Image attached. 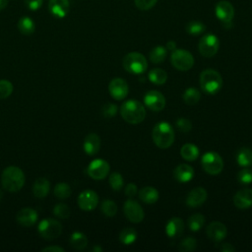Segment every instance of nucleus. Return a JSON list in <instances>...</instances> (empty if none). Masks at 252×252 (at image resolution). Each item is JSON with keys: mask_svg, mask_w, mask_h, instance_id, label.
Here are the masks:
<instances>
[{"mask_svg": "<svg viewBox=\"0 0 252 252\" xmlns=\"http://www.w3.org/2000/svg\"><path fill=\"white\" fill-rule=\"evenodd\" d=\"M16 220L19 224L22 226H32L37 220V213L34 209L32 208H23L21 209L16 216Z\"/></svg>", "mask_w": 252, "mask_h": 252, "instance_id": "a211bd4d", "label": "nucleus"}, {"mask_svg": "<svg viewBox=\"0 0 252 252\" xmlns=\"http://www.w3.org/2000/svg\"><path fill=\"white\" fill-rule=\"evenodd\" d=\"M120 114L126 122L130 124H139L146 117V109L138 100L129 99L122 103Z\"/></svg>", "mask_w": 252, "mask_h": 252, "instance_id": "f03ea898", "label": "nucleus"}, {"mask_svg": "<svg viewBox=\"0 0 252 252\" xmlns=\"http://www.w3.org/2000/svg\"><path fill=\"white\" fill-rule=\"evenodd\" d=\"M173 175L177 181L181 183H186L194 177V168L189 164L182 163L175 167Z\"/></svg>", "mask_w": 252, "mask_h": 252, "instance_id": "5701e85b", "label": "nucleus"}, {"mask_svg": "<svg viewBox=\"0 0 252 252\" xmlns=\"http://www.w3.org/2000/svg\"><path fill=\"white\" fill-rule=\"evenodd\" d=\"M174 130L172 126L165 122H159L156 124L152 132V138L154 143L159 149H167L174 142Z\"/></svg>", "mask_w": 252, "mask_h": 252, "instance_id": "7ed1b4c3", "label": "nucleus"}, {"mask_svg": "<svg viewBox=\"0 0 252 252\" xmlns=\"http://www.w3.org/2000/svg\"><path fill=\"white\" fill-rule=\"evenodd\" d=\"M207 191L203 187H196L192 189L186 197V205L189 208H198L202 206L207 199Z\"/></svg>", "mask_w": 252, "mask_h": 252, "instance_id": "dca6fc26", "label": "nucleus"}, {"mask_svg": "<svg viewBox=\"0 0 252 252\" xmlns=\"http://www.w3.org/2000/svg\"><path fill=\"white\" fill-rule=\"evenodd\" d=\"M117 113V106L114 103L107 102L102 107V115L106 118H111Z\"/></svg>", "mask_w": 252, "mask_h": 252, "instance_id": "a18cd8bd", "label": "nucleus"}, {"mask_svg": "<svg viewBox=\"0 0 252 252\" xmlns=\"http://www.w3.org/2000/svg\"><path fill=\"white\" fill-rule=\"evenodd\" d=\"M199 83L204 93L208 94H217L222 87V79L220 74L215 69H205L200 74Z\"/></svg>", "mask_w": 252, "mask_h": 252, "instance_id": "20e7f679", "label": "nucleus"}, {"mask_svg": "<svg viewBox=\"0 0 252 252\" xmlns=\"http://www.w3.org/2000/svg\"><path fill=\"white\" fill-rule=\"evenodd\" d=\"M54 195L58 199H67L71 195V188L65 182H60L54 187Z\"/></svg>", "mask_w": 252, "mask_h": 252, "instance_id": "c9c22d12", "label": "nucleus"}, {"mask_svg": "<svg viewBox=\"0 0 252 252\" xmlns=\"http://www.w3.org/2000/svg\"><path fill=\"white\" fill-rule=\"evenodd\" d=\"M42 252H64V248L59 246H48L41 250Z\"/></svg>", "mask_w": 252, "mask_h": 252, "instance_id": "8fccbe9b", "label": "nucleus"}, {"mask_svg": "<svg viewBox=\"0 0 252 252\" xmlns=\"http://www.w3.org/2000/svg\"><path fill=\"white\" fill-rule=\"evenodd\" d=\"M233 204L238 209H248L252 206V189L239 190L233 197Z\"/></svg>", "mask_w": 252, "mask_h": 252, "instance_id": "412c9836", "label": "nucleus"}, {"mask_svg": "<svg viewBox=\"0 0 252 252\" xmlns=\"http://www.w3.org/2000/svg\"><path fill=\"white\" fill-rule=\"evenodd\" d=\"M137 186L134 183H128L125 187V195L129 198L134 197L137 194Z\"/></svg>", "mask_w": 252, "mask_h": 252, "instance_id": "de8ad7c7", "label": "nucleus"}, {"mask_svg": "<svg viewBox=\"0 0 252 252\" xmlns=\"http://www.w3.org/2000/svg\"><path fill=\"white\" fill-rule=\"evenodd\" d=\"M84 151L89 156H94L100 148V139L95 133H90L84 140Z\"/></svg>", "mask_w": 252, "mask_h": 252, "instance_id": "4be33fe9", "label": "nucleus"}, {"mask_svg": "<svg viewBox=\"0 0 252 252\" xmlns=\"http://www.w3.org/2000/svg\"><path fill=\"white\" fill-rule=\"evenodd\" d=\"M197 247V240L194 237L187 236L178 245V250L180 252H188V251H194Z\"/></svg>", "mask_w": 252, "mask_h": 252, "instance_id": "e433bc0d", "label": "nucleus"}, {"mask_svg": "<svg viewBox=\"0 0 252 252\" xmlns=\"http://www.w3.org/2000/svg\"><path fill=\"white\" fill-rule=\"evenodd\" d=\"M123 211L126 218L134 223L141 222L144 220V217H145L144 210L140 206V204L134 200H131V199L127 200L124 203Z\"/></svg>", "mask_w": 252, "mask_h": 252, "instance_id": "9b49d317", "label": "nucleus"}, {"mask_svg": "<svg viewBox=\"0 0 252 252\" xmlns=\"http://www.w3.org/2000/svg\"><path fill=\"white\" fill-rule=\"evenodd\" d=\"M100 210L106 217H113L117 213V205L111 200H104L101 203Z\"/></svg>", "mask_w": 252, "mask_h": 252, "instance_id": "4c0bfd02", "label": "nucleus"}, {"mask_svg": "<svg viewBox=\"0 0 252 252\" xmlns=\"http://www.w3.org/2000/svg\"><path fill=\"white\" fill-rule=\"evenodd\" d=\"M69 0H49L48 10L56 18H64L69 12Z\"/></svg>", "mask_w": 252, "mask_h": 252, "instance_id": "6ab92c4d", "label": "nucleus"}, {"mask_svg": "<svg viewBox=\"0 0 252 252\" xmlns=\"http://www.w3.org/2000/svg\"><path fill=\"white\" fill-rule=\"evenodd\" d=\"M157 2L158 0H134L135 6L142 11L150 10L157 4Z\"/></svg>", "mask_w": 252, "mask_h": 252, "instance_id": "c03bdc74", "label": "nucleus"}, {"mask_svg": "<svg viewBox=\"0 0 252 252\" xmlns=\"http://www.w3.org/2000/svg\"><path fill=\"white\" fill-rule=\"evenodd\" d=\"M122 65L127 72L134 75L143 74L148 68L147 59L140 52L127 53L123 58Z\"/></svg>", "mask_w": 252, "mask_h": 252, "instance_id": "39448f33", "label": "nucleus"}, {"mask_svg": "<svg viewBox=\"0 0 252 252\" xmlns=\"http://www.w3.org/2000/svg\"><path fill=\"white\" fill-rule=\"evenodd\" d=\"M53 214L59 219H68L71 214V210L68 205L64 203H59L53 208Z\"/></svg>", "mask_w": 252, "mask_h": 252, "instance_id": "ea45409f", "label": "nucleus"}, {"mask_svg": "<svg viewBox=\"0 0 252 252\" xmlns=\"http://www.w3.org/2000/svg\"><path fill=\"white\" fill-rule=\"evenodd\" d=\"M109 163L101 158L94 159L90 162L87 172L89 176L94 180H101L104 179L107 174L109 173Z\"/></svg>", "mask_w": 252, "mask_h": 252, "instance_id": "9d476101", "label": "nucleus"}, {"mask_svg": "<svg viewBox=\"0 0 252 252\" xmlns=\"http://www.w3.org/2000/svg\"><path fill=\"white\" fill-rule=\"evenodd\" d=\"M205 223V217L201 214H194L187 220L188 227L191 231H198Z\"/></svg>", "mask_w": 252, "mask_h": 252, "instance_id": "72a5a7b5", "label": "nucleus"}, {"mask_svg": "<svg viewBox=\"0 0 252 252\" xmlns=\"http://www.w3.org/2000/svg\"><path fill=\"white\" fill-rule=\"evenodd\" d=\"M215 13L217 18L224 25L230 24L234 17V8L228 1H220L215 7Z\"/></svg>", "mask_w": 252, "mask_h": 252, "instance_id": "2eb2a0df", "label": "nucleus"}, {"mask_svg": "<svg viewBox=\"0 0 252 252\" xmlns=\"http://www.w3.org/2000/svg\"><path fill=\"white\" fill-rule=\"evenodd\" d=\"M49 188H50L49 181L44 177H39L33 183L32 192L36 198L43 199L48 194Z\"/></svg>", "mask_w": 252, "mask_h": 252, "instance_id": "b1692460", "label": "nucleus"}, {"mask_svg": "<svg viewBox=\"0 0 252 252\" xmlns=\"http://www.w3.org/2000/svg\"><path fill=\"white\" fill-rule=\"evenodd\" d=\"M2 196H3V192L0 190V200H1V198H2Z\"/></svg>", "mask_w": 252, "mask_h": 252, "instance_id": "5fc2aeb1", "label": "nucleus"}, {"mask_svg": "<svg viewBox=\"0 0 252 252\" xmlns=\"http://www.w3.org/2000/svg\"><path fill=\"white\" fill-rule=\"evenodd\" d=\"M145 105L153 111H160L165 106V98L158 91H149L144 95Z\"/></svg>", "mask_w": 252, "mask_h": 252, "instance_id": "f8f14e48", "label": "nucleus"}, {"mask_svg": "<svg viewBox=\"0 0 252 252\" xmlns=\"http://www.w3.org/2000/svg\"><path fill=\"white\" fill-rule=\"evenodd\" d=\"M180 155L185 160L193 161L199 157V150L195 145L187 143L181 147Z\"/></svg>", "mask_w": 252, "mask_h": 252, "instance_id": "a878e982", "label": "nucleus"}, {"mask_svg": "<svg viewBox=\"0 0 252 252\" xmlns=\"http://www.w3.org/2000/svg\"><path fill=\"white\" fill-rule=\"evenodd\" d=\"M77 202L83 211H93L98 204V196L94 190L86 189L80 193Z\"/></svg>", "mask_w": 252, "mask_h": 252, "instance_id": "ddd939ff", "label": "nucleus"}, {"mask_svg": "<svg viewBox=\"0 0 252 252\" xmlns=\"http://www.w3.org/2000/svg\"><path fill=\"white\" fill-rule=\"evenodd\" d=\"M236 161L240 166L247 167L252 164V150L249 148H241L237 152Z\"/></svg>", "mask_w": 252, "mask_h": 252, "instance_id": "7c9ffc66", "label": "nucleus"}, {"mask_svg": "<svg viewBox=\"0 0 252 252\" xmlns=\"http://www.w3.org/2000/svg\"><path fill=\"white\" fill-rule=\"evenodd\" d=\"M69 242L74 249L83 250L88 245V238L84 233L80 231H75L72 233Z\"/></svg>", "mask_w": 252, "mask_h": 252, "instance_id": "cd10ccee", "label": "nucleus"}, {"mask_svg": "<svg viewBox=\"0 0 252 252\" xmlns=\"http://www.w3.org/2000/svg\"><path fill=\"white\" fill-rule=\"evenodd\" d=\"M37 231L44 239L51 240L57 238L61 234L62 225L54 219H43L38 223Z\"/></svg>", "mask_w": 252, "mask_h": 252, "instance_id": "6e6552de", "label": "nucleus"}, {"mask_svg": "<svg viewBox=\"0 0 252 252\" xmlns=\"http://www.w3.org/2000/svg\"><path fill=\"white\" fill-rule=\"evenodd\" d=\"M201 164L203 169L211 175L220 173L223 168V160L216 152H208L204 154L201 159Z\"/></svg>", "mask_w": 252, "mask_h": 252, "instance_id": "423d86ee", "label": "nucleus"}, {"mask_svg": "<svg viewBox=\"0 0 252 252\" xmlns=\"http://www.w3.org/2000/svg\"><path fill=\"white\" fill-rule=\"evenodd\" d=\"M184 230V221L182 219L174 217L171 218L165 225V233L169 238H176L181 236Z\"/></svg>", "mask_w": 252, "mask_h": 252, "instance_id": "aec40b11", "label": "nucleus"}, {"mask_svg": "<svg viewBox=\"0 0 252 252\" xmlns=\"http://www.w3.org/2000/svg\"><path fill=\"white\" fill-rule=\"evenodd\" d=\"M18 29L21 32V33H23L25 35H30V34L33 33V32L35 30V25H34V22L32 21V19L25 16L19 20Z\"/></svg>", "mask_w": 252, "mask_h": 252, "instance_id": "c756f323", "label": "nucleus"}, {"mask_svg": "<svg viewBox=\"0 0 252 252\" xmlns=\"http://www.w3.org/2000/svg\"><path fill=\"white\" fill-rule=\"evenodd\" d=\"M8 5V0H0V11L4 10Z\"/></svg>", "mask_w": 252, "mask_h": 252, "instance_id": "603ef678", "label": "nucleus"}, {"mask_svg": "<svg viewBox=\"0 0 252 252\" xmlns=\"http://www.w3.org/2000/svg\"><path fill=\"white\" fill-rule=\"evenodd\" d=\"M237 180L242 184L252 183V169L243 168L237 173Z\"/></svg>", "mask_w": 252, "mask_h": 252, "instance_id": "79ce46f5", "label": "nucleus"}, {"mask_svg": "<svg viewBox=\"0 0 252 252\" xmlns=\"http://www.w3.org/2000/svg\"><path fill=\"white\" fill-rule=\"evenodd\" d=\"M13 93V85L8 80H0V99L7 98Z\"/></svg>", "mask_w": 252, "mask_h": 252, "instance_id": "a19ab883", "label": "nucleus"}, {"mask_svg": "<svg viewBox=\"0 0 252 252\" xmlns=\"http://www.w3.org/2000/svg\"><path fill=\"white\" fill-rule=\"evenodd\" d=\"M138 237V232L133 227H125L119 233V240L124 245H131L133 244Z\"/></svg>", "mask_w": 252, "mask_h": 252, "instance_id": "c85d7f7f", "label": "nucleus"}, {"mask_svg": "<svg viewBox=\"0 0 252 252\" xmlns=\"http://www.w3.org/2000/svg\"><path fill=\"white\" fill-rule=\"evenodd\" d=\"M165 47H166L167 50L173 51V50L176 49V43H175V41H173V40H169V41H167Z\"/></svg>", "mask_w": 252, "mask_h": 252, "instance_id": "3c124183", "label": "nucleus"}, {"mask_svg": "<svg viewBox=\"0 0 252 252\" xmlns=\"http://www.w3.org/2000/svg\"><path fill=\"white\" fill-rule=\"evenodd\" d=\"M220 47V41L214 33H207L203 35L198 43L199 52L207 58L213 57L217 54Z\"/></svg>", "mask_w": 252, "mask_h": 252, "instance_id": "1a4fd4ad", "label": "nucleus"}, {"mask_svg": "<svg viewBox=\"0 0 252 252\" xmlns=\"http://www.w3.org/2000/svg\"><path fill=\"white\" fill-rule=\"evenodd\" d=\"M166 55H167L166 47L162 45H158L150 51V60L155 64H159L164 61Z\"/></svg>", "mask_w": 252, "mask_h": 252, "instance_id": "2f4dec72", "label": "nucleus"}, {"mask_svg": "<svg viewBox=\"0 0 252 252\" xmlns=\"http://www.w3.org/2000/svg\"><path fill=\"white\" fill-rule=\"evenodd\" d=\"M139 198L144 203L151 205V204H154V203H156L158 201V192L154 187L146 186V187H143L139 191Z\"/></svg>", "mask_w": 252, "mask_h": 252, "instance_id": "393cba45", "label": "nucleus"}, {"mask_svg": "<svg viewBox=\"0 0 252 252\" xmlns=\"http://www.w3.org/2000/svg\"><path fill=\"white\" fill-rule=\"evenodd\" d=\"M172 66L179 71H188L194 65L193 55L185 49H175L170 56Z\"/></svg>", "mask_w": 252, "mask_h": 252, "instance_id": "0eeeda50", "label": "nucleus"}, {"mask_svg": "<svg viewBox=\"0 0 252 252\" xmlns=\"http://www.w3.org/2000/svg\"><path fill=\"white\" fill-rule=\"evenodd\" d=\"M185 30L190 35L197 36L206 31V26L202 22L191 21L186 25Z\"/></svg>", "mask_w": 252, "mask_h": 252, "instance_id": "f704fd0d", "label": "nucleus"}, {"mask_svg": "<svg viewBox=\"0 0 252 252\" xmlns=\"http://www.w3.org/2000/svg\"><path fill=\"white\" fill-rule=\"evenodd\" d=\"M148 78L150 82L159 86V85H163L166 82L167 73L161 68H154L149 72Z\"/></svg>", "mask_w": 252, "mask_h": 252, "instance_id": "bb28decb", "label": "nucleus"}, {"mask_svg": "<svg viewBox=\"0 0 252 252\" xmlns=\"http://www.w3.org/2000/svg\"><path fill=\"white\" fill-rule=\"evenodd\" d=\"M25 180L23 170L16 165L7 166L1 174L2 187L9 192L20 191L25 184Z\"/></svg>", "mask_w": 252, "mask_h": 252, "instance_id": "f257e3e1", "label": "nucleus"}, {"mask_svg": "<svg viewBox=\"0 0 252 252\" xmlns=\"http://www.w3.org/2000/svg\"><path fill=\"white\" fill-rule=\"evenodd\" d=\"M207 235L214 242H220L226 236V226L220 221H212L207 227Z\"/></svg>", "mask_w": 252, "mask_h": 252, "instance_id": "f3484780", "label": "nucleus"}, {"mask_svg": "<svg viewBox=\"0 0 252 252\" xmlns=\"http://www.w3.org/2000/svg\"><path fill=\"white\" fill-rule=\"evenodd\" d=\"M108 91L114 99L121 100L127 96L129 93V87L125 80L121 78H114L108 85Z\"/></svg>", "mask_w": 252, "mask_h": 252, "instance_id": "4468645a", "label": "nucleus"}, {"mask_svg": "<svg viewBox=\"0 0 252 252\" xmlns=\"http://www.w3.org/2000/svg\"><path fill=\"white\" fill-rule=\"evenodd\" d=\"M201 99V93L196 88H188L183 94V100L188 105H194Z\"/></svg>", "mask_w": 252, "mask_h": 252, "instance_id": "473e14b6", "label": "nucleus"}, {"mask_svg": "<svg viewBox=\"0 0 252 252\" xmlns=\"http://www.w3.org/2000/svg\"><path fill=\"white\" fill-rule=\"evenodd\" d=\"M42 2L43 0H25L26 6L32 11H36L39 9L42 5Z\"/></svg>", "mask_w": 252, "mask_h": 252, "instance_id": "49530a36", "label": "nucleus"}, {"mask_svg": "<svg viewBox=\"0 0 252 252\" xmlns=\"http://www.w3.org/2000/svg\"><path fill=\"white\" fill-rule=\"evenodd\" d=\"M109 184L114 191H119L123 187V177L119 172H112L109 175Z\"/></svg>", "mask_w": 252, "mask_h": 252, "instance_id": "58836bf2", "label": "nucleus"}, {"mask_svg": "<svg viewBox=\"0 0 252 252\" xmlns=\"http://www.w3.org/2000/svg\"><path fill=\"white\" fill-rule=\"evenodd\" d=\"M93 251H102V248L101 247H99V246H95V247H94L93 248Z\"/></svg>", "mask_w": 252, "mask_h": 252, "instance_id": "864d4df0", "label": "nucleus"}, {"mask_svg": "<svg viewBox=\"0 0 252 252\" xmlns=\"http://www.w3.org/2000/svg\"><path fill=\"white\" fill-rule=\"evenodd\" d=\"M175 125H176L177 129L180 132H183V133H188L192 129L191 121L189 119H187V118H184V117L178 118L176 120V122H175Z\"/></svg>", "mask_w": 252, "mask_h": 252, "instance_id": "37998d69", "label": "nucleus"}, {"mask_svg": "<svg viewBox=\"0 0 252 252\" xmlns=\"http://www.w3.org/2000/svg\"><path fill=\"white\" fill-rule=\"evenodd\" d=\"M219 249L221 251V252H233L235 251V248L228 242H224V243H221L219 247Z\"/></svg>", "mask_w": 252, "mask_h": 252, "instance_id": "09e8293b", "label": "nucleus"}]
</instances>
